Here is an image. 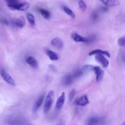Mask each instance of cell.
<instances>
[{
  "instance_id": "7",
  "label": "cell",
  "mask_w": 125,
  "mask_h": 125,
  "mask_svg": "<svg viewBox=\"0 0 125 125\" xmlns=\"http://www.w3.org/2000/svg\"><path fill=\"white\" fill-rule=\"evenodd\" d=\"M65 99V95L64 92H62L61 96L58 98L56 103V107L57 109H60L62 107Z\"/></svg>"
},
{
  "instance_id": "2",
  "label": "cell",
  "mask_w": 125,
  "mask_h": 125,
  "mask_svg": "<svg viewBox=\"0 0 125 125\" xmlns=\"http://www.w3.org/2000/svg\"><path fill=\"white\" fill-rule=\"evenodd\" d=\"M95 58L96 60L98 62H99L103 67L106 68L108 66V64H109L108 61L103 55V54H96Z\"/></svg>"
},
{
  "instance_id": "25",
  "label": "cell",
  "mask_w": 125,
  "mask_h": 125,
  "mask_svg": "<svg viewBox=\"0 0 125 125\" xmlns=\"http://www.w3.org/2000/svg\"><path fill=\"white\" fill-rule=\"evenodd\" d=\"M94 65H85L83 66L82 68V70L84 71H89V70H93Z\"/></svg>"
},
{
  "instance_id": "31",
  "label": "cell",
  "mask_w": 125,
  "mask_h": 125,
  "mask_svg": "<svg viewBox=\"0 0 125 125\" xmlns=\"http://www.w3.org/2000/svg\"><path fill=\"white\" fill-rule=\"evenodd\" d=\"M122 125H125V121H123V122H122Z\"/></svg>"
},
{
  "instance_id": "16",
  "label": "cell",
  "mask_w": 125,
  "mask_h": 125,
  "mask_svg": "<svg viewBox=\"0 0 125 125\" xmlns=\"http://www.w3.org/2000/svg\"><path fill=\"white\" fill-rule=\"evenodd\" d=\"M101 54L103 55H104L107 56L108 57H109L110 56V53L107 51H104V50H103L100 49H95V50H93L91 51L89 53V55L91 56V55H96V54Z\"/></svg>"
},
{
  "instance_id": "8",
  "label": "cell",
  "mask_w": 125,
  "mask_h": 125,
  "mask_svg": "<svg viewBox=\"0 0 125 125\" xmlns=\"http://www.w3.org/2000/svg\"><path fill=\"white\" fill-rule=\"evenodd\" d=\"M89 101L88 99L87 96L86 95L82 96L81 98L78 99L75 102L77 105L78 106H85L89 104Z\"/></svg>"
},
{
  "instance_id": "4",
  "label": "cell",
  "mask_w": 125,
  "mask_h": 125,
  "mask_svg": "<svg viewBox=\"0 0 125 125\" xmlns=\"http://www.w3.org/2000/svg\"><path fill=\"white\" fill-rule=\"evenodd\" d=\"M71 37L73 39V40L76 42H89L88 38L83 37L75 32H72L71 33Z\"/></svg>"
},
{
  "instance_id": "5",
  "label": "cell",
  "mask_w": 125,
  "mask_h": 125,
  "mask_svg": "<svg viewBox=\"0 0 125 125\" xmlns=\"http://www.w3.org/2000/svg\"><path fill=\"white\" fill-rule=\"evenodd\" d=\"M74 78H73L72 75L70 74H67L65 75L62 79V84L64 86H67L70 85L73 82Z\"/></svg>"
},
{
  "instance_id": "13",
  "label": "cell",
  "mask_w": 125,
  "mask_h": 125,
  "mask_svg": "<svg viewBox=\"0 0 125 125\" xmlns=\"http://www.w3.org/2000/svg\"><path fill=\"white\" fill-rule=\"evenodd\" d=\"M8 7L12 10H16L17 5L20 3V0H4Z\"/></svg>"
},
{
  "instance_id": "12",
  "label": "cell",
  "mask_w": 125,
  "mask_h": 125,
  "mask_svg": "<svg viewBox=\"0 0 125 125\" xmlns=\"http://www.w3.org/2000/svg\"><path fill=\"white\" fill-rule=\"evenodd\" d=\"M103 124V120L99 117H92L89 118L87 121L88 125H100Z\"/></svg>"
},
{
  "instance_id": "9",
  "label": "cell",
  "mask_w": 125,
  "mask_h": 125,
  "mask_svg": "<svg viewBox=\"0 0 125 125\" xmlns=\"http://www.w3.org/2000/svg\"><path fill=\"white\" fill-rule=\"evenodd\" d=\"M100 1L106 7L117 6L120 4L118 0H100Z\"/></svg>"
},
{
  "instance_id": "19",
  "label": "cell",
  "mask_w": 125,
  "mask_h": 125,
  "mask_svg": "<svg viewBox=\"0 0 125 125\" xmlns=\"http://www.w3.org/2000/svg\"><path fill=\"white\" fill-rule=\"evenodd\" d=\"M39 12L44 19L46 20H48L50 19L51 16V14L50 12L47 10H46L43 8H40L39 9Z\"/></svg>"
},
{
  "instance_id": "20",
  "label": "cell",
  "mask_w": 125,
  "mask_h": 125,
  "mask_svg": "<svg viewBox=\"0 0 125 125\" xmlns=\"http://www.w3.org/2000/svg\"><path fill=\"white\" fill-rule=\"evenodd\" d=\"M62 10H63V11L68 16H69L71 18H74L75 17V15L74 13V12L68 7H67L66 6L63 5L62 7Z\"/></svg>"
},
{
  "instance_id": "18",
  "label": "cell",
  "mask_w": 125,
  "mask_h": 125,
  "mask_svg": "<svg viewBox=\"0 0 125 125\" xmlns=\"http://www.w3.org/2000/svg\"><path fill=\"white\" fill-rule=\"evenodd\" d=\"M16 25L19 28H22L25 25V21L22 16L19 17L16 21Z\"/></svg>"
},
{
  "instance_id": "29",
  "label": "cell",
  "mask_w": 125,
  "mask_h": 125,
  "mask_svg": "<svg viewBox=\"0 0 125 125\" xmlns=\"http://www.w3.org/2000/svg\"><path fill=\"white\" fill-rule=\"evenodd\" d=\"M49 68L52 71H56V70L55 67L52 64H49Z\"/></svg>"
},
{
  "instance_id": "30",
  "label": "cell",
  "mask_w": 125,
  "mask_h": 125,
  "mask_svg": "<svg viewBox=\"0 0 125 125\" xmlns=\"http://www.w3.org/2000/svg\"><path fill=\"white\" fill-rule=\"evenodd\" d=\"M106 7H102L101 10L103 11H107V8Z\"/></svg>"
},
{
  "instance_id": "3",
  "label": "cell",
  "mask_w": 125,
  "mask_h": 125,
  "mask_svg": "<svg viewBox=\"0 0 125 125\" xmlns=\"http://www.w3.org/2000/svg\"><path fill=\"white\" fill-rule=\"evenodd\" d=\"M0 75L3 80L8 83L11 85H15V83L13 79L8 74L7 72H5L4 70H2L0 71Z\"/></svg>"
},
{
  "instance_id": "22",
  "label": "cell",
  "mask_w": 125,
  "mask_h": 125,
  "mask_svg": "<svg viewBox=\"0 0 125 125\" xmlns=\"http://www.w3.org/2000/svg\"><path fill=\"white\" fill-rule=\"evenodd\" d=\"M78 5L80 8V9L83 11H84L86 9V5L85 2L83 0H80L78 2Z\"/></svg>"
},
{
  "instance_id": "17",
  "label": "cell",
  "mask_w": 125,
  "mask_h": 125,
  "mask_svg": "<svg viewBox=\"0 0 125 125\" xmlns=\"http://www.w3.org/2000/svg\"><path fill=\"white\" fill-rule=\"evenodd\" d=\"M46 54L49 58L52 61H57L59 59V56L58 54L55 52L51 50H46Z\"/></svg>"
},
{
  "instance_id": "27",
  "label": "cell",
  "mask_w": 125,
  "mask_h": 125,
  "mask_svg": "<svg viewBox=\"0 0 125 125\" xmlns=\"http://www.w3.org/2000/svg\"><path fill=\"white\" fill-rule=\"evenodd\" d=\"M98 14L97 12H93L91 15V18H92V20L95 21L98 19Z\"/></svg>"
},
{
  "instance_id": "21",
  "label": "cell",
  "mask_w": 125,
  "mask_h": 125,
  "mask_svg": "<svg viewBox=\"0 0 125 125\" xmlns=\"http://www.w3.org/2000/svg\"><path fill=\"white\" fill-rule=\"evenodd\" d=\"M26 18L30 25L34 26L35 25V19L33 14L28 13L26 15Z\"/></svg>"
},
{
  "instance_id": "26",
  "label": "cell",
  "mask_w": 125,
  "mask_h": 125,
  "mask_svg": "<svg viewBox=\"0 0 125 125\" xmlns=\"http://www.w3.org/2000/svg\"><path fill=\"white\" fill-rule=\"evenodd\" d=\"M75 93H76L75 90L74 89L71 90V91H70V92L69 93V100L70 102L73 100L74 97L75 96Z\"/></svg>"
},
{
  "instance_id": "24",
  "label": "cell",
  "mask_w": 125,
  "mask_h": 125,
  "mask_svg": "<svg viewBox=\"0 0 125 125\" xmlns=\"http://www.w3.org/2000/svg\"><path fill=\"white\" fill-rule=\"evenodd\" d=\"M83 74V71L81 70H78L77 71H76L73 74H72V76L74 79H76L77 78H78L80 77Z\"/></svg>"
},
{
  "instance_id": "11",
  "label": "cell",
  "mask_w": 125,
  "mask_h": 125,
  "mask_svg": "<svg viewBox=\"0 0 125 125\" xmlns=\"http://www.w3.org/2000/svg\"><path fill=\"white\" fill-rule=\"evenodd\" d=\"M25 61L32 68L35 69L38 67V62L33 57L28 56L26 57L25 59Z\"/></svg>"
},
{
  "instance_id": "10",
  "label": "cell",
  "mask_w": 125,
  "mask_h": 125,
  "mask_svg": "<svg viewBox=\"0 0 125 125\" xmlns=\"http://www.w3.org/2000/svg\"><path fill=\"white\" fill-rule=\"evenodd\" d=\"M51 43L54 46L59 49H61L63 47V42L62 40L58 37L53 39L51 42Z\"/></svg>"
},
{
  "instance_id": "14",
  "label": "cell",
  "mask_w": 125,
  "mask_h": 125,
  "mask_svg": "<svg viewBox=\"0 0 125 125\" xmlns=\"http://www.w3.org/2000/svg\"><path fill=\"white\" fill-rule=\"evenodd\" d=\"M43 99H44V95H43L41 96L39 98V99L36 102L35 104H34V106L32 107V111L33 112H36L38 110V109L40 107L42 103Z\"/></svg>"
},
{
  "instance_id": "15",
  "label": "cell",
  "mask_w": 125,
  "mask_h": 125,
  "mask_svg": "<svg viewBox=\"0 0 125 125\" xmlns=\"http://www.w3.org/2000/svg\"><path fill=\"white\" fill-rule=\"evenodd\" d=\"M30 6V3L28 2H24L23 3H19L17 6L16 10H18L21 11H26Z\"/></svg>"
},
{
  "instance_id": "23",
  "label": "cell",
  "mask_w": 125,
  "mask_h": 125,
  "mask_svg": "<svg viewBox=\"0 0 125 125\" xmlns=\"http://www.w3.org/2000/svg\"><path fill=\"white\" fill-rule=\"evenodd\" d=\"M118 43L121 46L125 45V37H122L118 40Z\"/></svg>"
},
{
  "instance_id": "28",
  "label": "cell",
  "mask_w": 125,
  "mask_h": 125,
  "mask_svg": "<svg viewBox=\"0 0 125 125\" xmlns=\"http://www.w3.org/2000/svg\"><path fill=\"white\" fill-rule=\"evenodd\" d=\"M0 22L3 24H5L6 25L9 24V22H8V20L5 18H1V19H0Z\"/></svg>"
},
{
  "instance_id": "6",
  "label": "cell",
  "mask_w": 125,
  "mask_h": 125,
  "mask_svg": "<svg viewBox=\"0 0 125 125\" xmlns=\"http://www.w3.org/2000/svg\"><path fill=\"white\" fill-rule=\"evenodd\" d=\"M93 70L94 71L96 74V81H100L104 75V71L103 69L99 66H94Z\"/></svg>"
},
{
  "instance_id": "1",
  "label": "cell",
  "mask_w": 125,
  "mask_h": 125,
  "mask_svg": "<svg viewBox=\"0 0 125 125\" xmlns=\"http://www.w3.org/2000/svg\"><path fill=\"white\" fill-rule=\"evenodd\" d=\"M54 97L55 92L52 90L49 91L46 96L43 107V112L44 113H47L49 111L53 103Z\"/></svg>"
}]
</instances>
